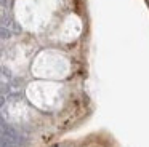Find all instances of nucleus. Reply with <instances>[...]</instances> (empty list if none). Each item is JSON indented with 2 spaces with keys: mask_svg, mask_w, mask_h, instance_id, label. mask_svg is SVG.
Wrapping results in <instances>:
<instances>
[{
  "mask_svg": "<svg viewBox=\"0 0 149 147\" xmlns=\"http://www.w3.org/2000/svg\"><path fill=\"white\" fill-rule=\"evenodd\" d=\"M10 37H11V31H8L3 26H0V40H7Z\"/></svg>",
  "mask_w": 149,
  "mask_h": 147,
  "instance_id": "obj_1",
  "label": "nucleus"
},
{
  "mask_svg": "<svg viewBox=\"0 0 149 147\" xmlns=\"http://www.w3.org/2000/svg\"><path fill=\"white\" fill-rule=\"evenodd\" d=\"M3 102H5V99H3V96L0 94V107H2V105H3Z\"/></svg>",
  "mask_w": 149,
  "mask_h": 147,
  "instance_id": "obj_3",
  "label": "nucleus"
},
{
  "mask_svg": "<svg viewBox=\"0 0 149 147\" xmlns=\"http://www.w3.org/2000/svg\"><path fill=\"white\" fill-rule=\"evenodd\" d=\"M5 126H7V123H5V120H3V117L0 115V133L5 130Z\"/></svg>",
  "mask_w": 149,
  "mask_h": 147,
  "instance_id": "obj_2",
  "label": "nucleus"
},
{
  "mask_svg": "<svg viewBox=\"0 0 149 147\" xmlns=\"http://www.w3.org/2000/svg\"><path fill=\"white\" fill-rule=\"evenodd\" d=\"M0 5H3V6H5V5H7V0H0Z\"/></svg>",
  "mask_w": 149,
  "mask_h": 147,
  "instance_id": "obj_4",
  "label": "nucleus"
}]
</instances>
